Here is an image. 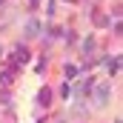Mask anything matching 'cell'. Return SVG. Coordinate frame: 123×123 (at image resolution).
Listing matches in <instances>:
<instances>
[{"instance_id":"obj_3","label":"cell","mask_w":123,"mask_h":123,"mask_svg":"<svg viewBox=\"0 0 123 123\" xmlns=\"http://www.w3.org/2000/svg\"><path fill=\"white\" fill-rule=\"evenodd\" d=\"M26 34H29V37H37V34H40V23H37V20H29V23H26Z\"/></svg>"},{"instance_id":"obj_1","label":"cell","mask_w":123,"mask_h":123,"mask_svg":"<svg viewBox=\"0 0 123 123\" xmlns=\"http://www.w3.org/2000/svg\"><path fill=\"white\" fill-rule=\"evenodd\" d=\"M109 94H112V83L106 80V83H100V86L94 89V103H97V106H103V103L109 100Z\"/></svg>"},{"instance_id":"obj_8","label":"cell","mask_w":123,"mask_h":123,"mask_svg":"<svg viewBox=\"0 0 123 123\" xmlns=\"http://www.w3.org/2000/svg\"><path fill=\"white\" fill-rule=\"evenodd\" d=\"M40 123H43V120H40Z\"/></svg>"},{"instance_id":"obj_7","label":"cell","mask_w":123,"mask_h":123,"mask_svg":"<svg viewBox=\"0 0 123 123\" xmlns=\"http://www.w3.org/2000/svg\"><path fill=\"white\" fill-rule=\"evenodd\" d=\"M29 3H31V6H37V3H40V0H29Z\"/></svg>"},{"instance_id":"obj_6","label":"cell","mask_w":123,"mask_h":123,"mask_svg":"<svg viewBox=\"0 0 123 123\" xmlns=\"http://www.w3.org/2000/svg\"><path fill=\"white\" fill-rule=\"evenodd\" d=\"M94 23H97V26H106L109 20H106V14H94Z\"/></svg>"},{"instance_id":"obj_5","label":"cell","mask_w":123,"mask_h":123,"mask_svg":"<svg viewBox=\"0 0 123 123\" xmlns=\"http://www.w3.org/2000/svg\"><path fill=\"white\" fill-rule=\"evenodd\" d=\"M12 80H14V72H3L0 74V83L3 86H12Z\"/></svg>"},{"instance_id":"obj_2","label":"cell","mask_w":123,"mask_h":123,"mask_svg":"<svg viewBox=\"0 0 123 123\" xmlns=\"http://www.w3.org/2000/svg\"><path fill=\"white\" fill-rule=\"evenodd\" d=\"M23 63H29V49L26 46H17L14 49V66H23Z\"/></svg>"},{"instance_id":"obj_4","label":"cell","mask_w":123,"mask_h":123,"mask_svg":"<svg viewBox=\"0 0 123 123\" xmlns=\"http://www.w3.org/2000/svg\"><path fill=\"white\" fill-rule=\"evenodd\" d=\"M37 100H40V106H49V100H52V89H40Z\"/></svg>"}]
</instances>
